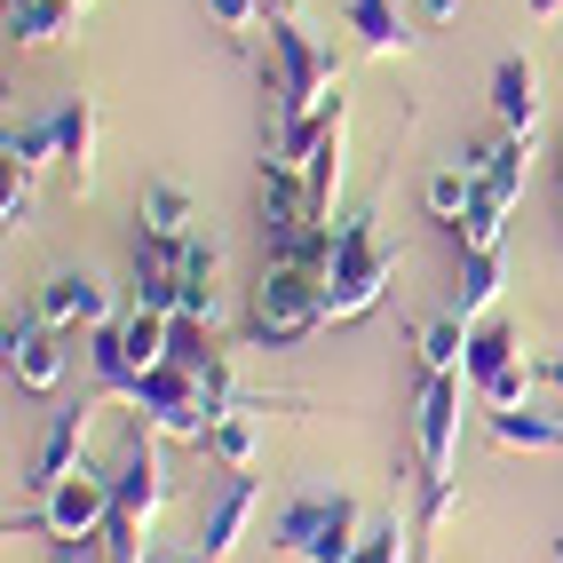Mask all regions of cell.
<instances>
[{
    "label": "cell",
    "mask_w": 563,
    "mask_h": 563,
    "mask_svg": "<svg viewBox=\"0 0 563 563\" xmlns=\"http://www.w3.org/2000/svg\"><path fill=\"white\" fill-rule=\"evenodd\" d=\"M500 453H563V412H540V405H516V412H484Z\"/></svg>",
    "instance_id": "cell-17"
},
{
    "label": "cell",
    "mask_w": 563,
    "mask_h": 563,
    "mask_svg": "<svg viewBox=\"0 0 563 563\" xmlns=\"http://www.w3.org/2000/svg\"><path fill=\"white\" fill-rule=\"evenodd\" d=\"M365 540V516L350 493H333V484H318V493H294L278 516H271V548L286 563H350Z\"/></svg>",
    "instance_id": "cell-3"
},
{
    "label": "cell",
    "mask_w": 563,
    "mask_h": 563,
    "mask_svg": "<svg viewBox=\"0 0 563 563\" xmlns=\"http://www.w3.org/2000/svg\"><path fill=\"white\" fill-rule=\"evenodd\" d=\"M412 540H421V532H412V523H397V516H373L350 563H405V555H412Z\"/></svg>",
    "instance_id": "cell-24"
},
{
    "label": "cell",
    "mask_w": 563,
    "mask_h": 563,
    "mask_svg": "<svg viewBox=\"0 0 563 563\" xmlns=\"http://www.w3.org/2000/svg\"><path fill=\"white\" fill-rule=\"evenodd\" d=\"M342 24L357 32V48H365V56H412V41H421L397 0H350Z\"/></svg>",
    "instance_id": "cell-16"
},
{
    "label": "cell",
    "mask_w": 563,
    "mask_h": 563,
    "mask_svg": "<svg viewBox=\"0 0 563 563\" xmlns=\"http://www.w3.org/2000/svg\"><path fill=\"white\" fill-rule=\"evenodd\" d=\"M207 453L222 461V468H254V453H262V421H254V405H231L214 421V437H207Z\"/></svg>",
    "instance_id": "cell-21"
},
{
    "label": "cell",
    "mask_w": 563,
    "mask_h": 563,
    "mask_svg": "<svg viewBox=\"0 0 563 563\" xmlns=\"http://www.w3.org/2000/svg\"><path fill=\"white\" fill-rule=\"evenodd\" d=\"M493 120L508 135H540V64L532 56H500L493 64Z\"/></svg>",
    "instance_id": "cell-13"
},
{
    "label": "cell",
    "mask_w": 563,
    "mask_h": 563,
    "mask_svg": "<svg viewBox=\"0 0 563 563\" xmlns=\"http://www.w3.org/2000/svg\"><path fill=\"white\" fill-rule=\"evenodd\" d=\"M80 9H88V0H80Z\"/></svg>",
    "instance_id": "cell-35"
},
{
    "label": "cell",
    "mask_w": 563,
    "mask_h": 563,
    "mask_svg": "<svg viewBox=\"0 0 563 563\" xmlns=\"http://www.w3.org/2000/svg\"><path fill=\"white\" fill-rule=\"evenodd\" d=\"M71 16H80V0H9V41L16 48H48V41H64Z\"/></svg>",
    "instance_id": "cell-20"
},
{
    "label": "cell",
    "mask_w": 563,
    "mask_h": 563,
    "mask_svg": "<svg viewBox=\"0 0 563 563\" xmlns=\"http://www.w3.org/2000/svg\"><path fill=\"white\" fill-rule=\"evenodd\" d=\"M167 508V468H159V429L135 421L120 444V468H111V523H103V555L111 563H143V540Z\"/></svg>",
    "instance_id": "cell-2"
},
{
    "label": "cell",
    "mask_w": 563,
    "mask_h": 563,
    "mask_svg": "<svg viewBox=\"0 0 563 563\" xmlns=\"http://www.w3.org/2000/svg\"><path fill=\"white\" fill-rule=\"evenodd\" d=\"M325 325V278L302 262H262V286L246 302V350H294Z\"/></svg>",
    "instance_id": "cell-4"
},
{
    "label": "cell",
    "mask_w": 563,
    "mask_h": 563,
    "mask_svg": "<svg viewBox=\"0 0 563 563\" xmlns=\"http://www.w3.org/2000/svg\"><path fill=\"white\" fill-rule=\"evenodd\" d=\"M333 231H342V254H333V278H325V325H350V318H365V310L389 294V278H397V246L373 231V207L342 214Z\"/></svg>",
    "instance_id": "cell-5"
},
{
    "label": "cell",
    "mask_w": 563,
    "mask_h": 563,
    "mask_svg": "<svg viewBox=\"0 0 563 563\" xmlns=\"http://www.w3.org/2000/svg\"><path fill=\"white\" fill-rule=\"evenodd\" d=\"M254 508H262V476H254V468H231V484H222V500L207 508L199 555H207V563H231V555H239V540H246V523H254Z\"/></svg>",
    "instance_id": "cell-12"
},
{
    "label": "cell",
    "mask_w": 563,
    "mask_h": 563,
    "mask_svg": "<svg viewBox=\"0 0 563 563\" xmlns=\"http://www.w3.org/2000/svg\"><path fill=\"white\" fill-rule=\"evenodd\" d=\"M199 231V207L183 183H143V199H135V239H152V246H183Z\"/></svg>",
    "instance_id": "cell-14"
},
{
    "label": "cell",
    "mask_w": 563,
    "mask_h": 563,
    "mask_svg": "<svg viewBox=\"0 0 563 563\" xmlns=\"http://www.w3.org/2000/svg\"><path fill=\"white\" fill-rule=\"evenodd\" d=\"M412 350H421V373H468V318H429L412 325Z\"/></svg>",
    "instance_id": "cell-19"
},
{
    "label": "cell",
    "mask_w": 563,
    "mask_h": 563,
    "mask_svg": "<svg viewBox=\"0 0 563 563\" xmlns=\"http://www.w3.org/2000/svg\"><path fill=\"white\" fill-rule=\"evenodd\" d=\"M111 523V468H71L56 493H41V508L32 516H9V540L16 532H41V540H103Z\"/></svg>",
    "instance_id": "cell-7"
},
{
    "label": "cell",
    "mask_w": 563,
    "mask_h": 563,
    "mask_svg": "<svg viewBox=\"0 0 563 563\" xmlns=\"http://www.w3.org/2000/svg\"><path fill=\"white\" fill-rule=\"evenodd\" d=\"M523 16H532V24H548V16H563V0H523Z\"/></svg>",
    "instance_id": "cell-31"
},
{
    "label": "cell",
    "mask_w": 563,
    "mask_h": 563,
    "mask_svg": "<svg viewBox=\"0 0 563 563\" xmlns=\"http://www.w3.org/2000/svg\"><path fill=\"white\" fill-rule=\"evenodd\" d=\"M207 16H214L222 32H231V41H246V32H254L262 16H271V0H207Z\"/></svg>",
    "instance_id": "cell-26"
},
{
    "label": "cell",
    "mask_w": 563,
    "mask_h": 563,
    "mask_svg": "<svg viewBox=\"0 0 563 563\" xmlns=\"http://www.w3.org/2000/svg\"><path fill=\"white\" fill-rule=\"evenodd\" d=\"M0 152H9V167H24V175H41L48 159H64V143H56V111L48 120H9V143H0Z\"/></svg>",
    "instance_id": "cell-23"
},
{
    "label": "cell",
    "mask_w": 563,
    "mask_h": 563,
    "mask_svg": "<svg viewBox=\"0 0 563 563\" xmlns=\"http://www.w3.org/2000/svg\"><path fill=\"white\" fill-rule=\"evenodd\" d=\"M41 318L56 333H96V325H111V286L96 271H56L41 286Z\"/></svg>",
    "instance_id": "cell-11"
},
{
    "label": "cell",
    "mask_w": 563,
    "mask_h": 563,
    "mask_svg": "<svg viewBox=\"0 0 563 563\" xmlns=\"http://www.w3.org/2000/svg\"><path fill=\"white\" fill-rule=\"evenodd\" d=\"M64 333L32 310V318H9V333H0V350H9V373H16V389H32V397H48L56 382H64Z\"/></svg>",
    "instance_id": "cell-10"
},
{
    "label": "cell",
    "mask_w": 563,
    "mask_h": 563,
    "mask_svg": "<svg viewBox=\"0 0 563 563\" xmlns=\"http://www.w3.org/2000/svg\"><path fill=\"white\" fill-rule=\"evenodd\" d=\"M555 159H563V135H555Z\"/></svg>",
    "instance_id": "cell-33"
},
{
    "label": "cell",
    "mask_w": 563,
    "mask_h": 563,
    "mask_svg": "<svg viewBox=\"0 0 563 563\" xmlns=\"http://www.w3.org/2000/svg\"><path fill=\"white\" fill-rule=\"evenodd\" d=\"M143 563H207V555H199V548H191V555H143Z\"/></svg>",
    "instance_id": "cell-32"
},
{
    "label": "cell",
    "mask_w": 563,
    "mask_h": 563,
    "mask_svg": "<svg viewBox=\"0 0 563 563\" xmlns=\"http://www.w3.org/2000/svg\"><path fill=\"white\" fill-rule=\"evenodd\" d=\"M555 563H563V540H555Z\"/></svg>",
    "instance_id": "cell-34"
},
{
    "label": "cell",
    "mask_w": 563,
    "mask_h": 563,
    "mask_svg": "<svg viewBox=\"0 0 563 563\" xmlns=\"http://www.w3.org/2000/svg\"><path fill=\"white\" fill-rule=\"evenodd\" d=\"M453 516H461V484H453V476H444V484H421V516H412V532L429 540V532H444Z\"/></svg>",
    "instance_id": "cell-25"
},
{
    "label": "cell",
    "mask_w": 563,
    "mask_h": 563,
    "mask_svg": "<svg viewBox=\"0 0 563 563\" xmlns=\"http://www.w3.org/2000/svg\"><path fill=\"white\" fill-rule=\"evenodd\" d=\"M468 389H476L484 412L532 405L540 357H523V333H516V325H500V318H476V325H468Z\"/></svg>",
    "instance_id": "cell-6"
},
{
    "label": "cell",
    "mask_w": 563,
    "mask_h": 563,
    "mask_svg": "<svg viewBox=\"0 0 563 563\" xmlns=\"http://www.w3.org/2000/svg\"><path fill=\"white\" fill-rule=\"evenodd\" d=\"M500 286H508V271H500V246L493 254H461V286H453V318H493V302H500Z\"/></svg>",
    "instance_id": "cell-18"
},
{
    "label": "cell",
    "mask_w": 563,
    "mask_h": 563,
    "mask_svg": "<svg viewBox=\"0 0 563 563\" xmlns=\"http://www.w3.org/2000/svg\"><path fill=\"white\" fill-rule=\"evenodd\" d=\"M333 88H342V56H333L302 16H271V80H262V96H271V143H262V159L302 167L310 128L333 103Z\"/></svg>",
    "instance_id": "cell-1"
},
{
    "label": "cell",
    "mask_w": 563,
    "mask_h": 563,
    "mask_svg": "<svg viewBox=\"0 0 563 563\" xmlns=\"http://www.w3.org/2000/svg\"><path fill=\"white\" fill-rule=\"evenodd\" d=\"M421 207L444 222V231H461V214L476 207V175H468V167H437V175L421 183Z\"/></svg>",
    "instance_id": "cell-22"
},
{
    "label": "cell",
    "mask_w": 563,
    "mask_h": 563,
    "mask_svg": "<svg viewBox=\"0 0 563 563\" xmlns=\"http://www.w3.org/2000/svg\"><path fill=\"white\" fill-rule=\"evenodd\" d=\"M540 389H555V397H563V350H548V357H540Z\"/></svg>",
    "instance_id": "cell-30"
},
{
    "label": "cell",
    "mask_w": 563,
    "mask_h": 563,
    "mask_svg": "<svg viewBox=\"0 0 563 563\" xmlns=\"http://www.w3.org/2000/svg\"><path fill=\"white\" fill-rule=\"evenodd\" d=\"M0 222H9V231H24V222H32V175H24V167H9V191H0Z\"/></svg>",
    "instance_id": "cell-27"
},
{
    "label": "cell",
    "mask_w": 563,
    "mask_h": 563,
    "mask_svg": "<svg viewBox=\"0 0 563 563\" xmlns=\"http://www.w3.org/2000/svg\"><path fill=\"white\" fill-rule=\"evenodd\" d=\"M461 397L468 373H421V397H412V444H421V484L453 476V444H461Z\"/></svg>",
    "instance_id": "cell-8"
},
{
    "label": "cell",
    "mask_w": 563,
    "mask_h": 563,
    "mask_svg": "<svg viewBox=\"0 0 563 563\" xmlns=\"http://www.w3.org/2000/svg\"><path fill=\"white\" fill-rule=\"evenodd\" d=\"M96 135H103V111L88 96H71L56 103V143H64V167H71V191H96Z\"/></svg>",
    "instance_id": "cell-15"
},
{
    "label": "cell",
    "mask_w": 563,
    "mask_h": 563,
    "mask_svg": "<svg viewBox=\"0 0 563 563\" xmlns=\"http://www.w3.org/2000/svg\"><path fill=\"white\" fill-rule=\"evenodd\" d=\"M96 412H103V397L88 389L80 405H64L56 421H48V437H41V453H32V493H56V484L71 476V468H88V429H96Z\"/></svg>",
    "instance_id": "cell-9"
},
{
    "label": "cell",
    "mask_w": 563,
    "mask_h": 563,
    "mask_svg": "<svg viewBox=\"0 0 563 563\" xmlns=\"http://www.w3.org/2000/svg\"><path fill=\"white\" fill-rule=\"evenodd\" d=\"M461 9H468V0H412V24H421V32H444V24H461Z\"/></svg>",
    "instance_id": "cell-28"
},
{
    "label": "cell",
    "mask_w": 563,
    "mask_h": 563,
    "mask_svg": "<svg viewBox=\"0 0 563 563\" xmlns=\"http://www.w3.org/2000/svg\"><path fill=\"white\" fill-rule=\"evenodd\" d=\"M48 563H96V540H48Z\"/></svg>",
    "instance_id": "cell-29"
}]
</instances>
